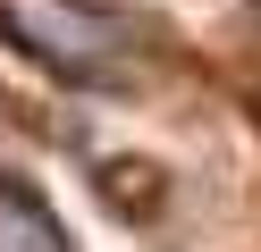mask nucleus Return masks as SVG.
<instances>
[{"instance_id":"obj_1","label":"nucleus","mask_w":261,"mask_h":252,"mask_svg":"<svg viewBox=\"0 0 261 252\" xmlns=\"http://www.w3.org/2000/svg\"><path fill=\"white\" fill-rule=\"evenodd\" d=\"M0 252H68V235L51 227V210L25 185H0Z\"/></svg>"}]
</instances>
